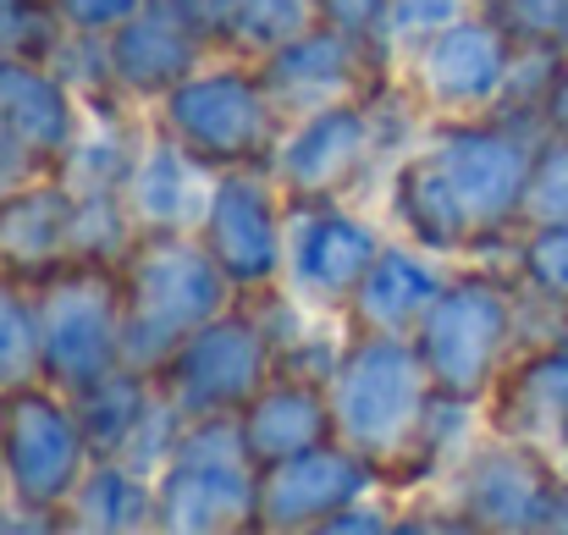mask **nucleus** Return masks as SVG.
<instances>
[{
	"label": "nucleus",
	"mask_w": 568,
	"mask_h": 535,
	"mask_svg": "<svg viewBox=\"0 0 568 535\" xmlns=\"http://www.w3.org/2000/svg\"><path fill=\"white\" fill-rule=\"evenodd\" d=\"M94 464V442L78 420L72 392L50 381L0 392V486L6 497L61 514Z\"/></svg>",
	"instance_id": "8"
},
{
	"label": "nucleus",
	"mask_w": 568,
	"mask_h": 535,
	"mask_svg": "<svg viewBox=\"0 0 568 535\" xmlns=\"http://www.w3.org/2000/svg\"><path fill=\"white\" fill-rule=\"evenodd\" d=\"M381 17H386V0H321V22H332L343 33H359L371 44L381 39Z\"/></svg>",
	"instance_id": "35"
},
{
	"label": "nucleus",
	"mask_w": 568,
	"mask_h": 535,
	"mask_svg": "<svg viewBox=\"0 0 568 535\" xmlns=\"http://www.w3.org/2000/svg\"><path fill=\"white\" fill-rule=\"evenodd\" d=\"M525 304L530 293L519 287V276L453 265V282L442 287V299L414 332V349L425 359L430 381L442 392L486 403L503 370L525 349Z\"/></svg>",
	"instance_id": "3"
},
{
	"label": "nucleus",
	"mask_w": 568,
	"mask_h": 535,
	"mask_svg": "<svg viewBox=\"0 0 568 535\" xmlns=\"http://www.w3.org/2000/svg\"><path fill=\"white\" fill-rule=\"evenodd\" d=\"M558 475H564V481H568V453H564V458H558Z\"/></svg>",
	"instance_id": "38"
},
{
	"label": "nucleus",
	"mask_w": 568,
	"mask_h": 535,
	"mask_svg": "<svg viewBox=\"0 0 568 535\" xmlns=\"http://www.w3.org/2000/svg\"><path fill=\"white\" fill-rule=\"evenodd\" d=\"M83 128L78 89L44 55H0V144L33 172H55Z\"/></svg>",
	"instance_id": "17"
},
{
	"label": "nucleus",
	"mask_w": 568,
	"mask_h": 535,
	"mask_svg": "<svg viewBox=\"0 0 568 535\" xmlns=\"http://www.w3.org/2000/svg\"><path fill=\"white\" fill-rule=\"evenodd\" d=\"M519 50L568 55V0H480Z\"/></svg>",
	"instance_id": "31"
},
{
	"label": "nucleus",
	"mask_w": 568,
	"mask_h": 535,
	"mask_svg": "<svg viewBox=\"0 0 568 535\" xmlns=\"http://www.w3.org/2000/svg\"><path fill=\"white\" fill-rule=\"evenodd\" d=\"M61 39V17L50 0H0V55H50Z\"/></svg>",
	"instance_id": "33"
},
{
	"label": "nucleus",
	"mask_w": 568,
	"mask_h": 535,
	"mask_svg": "<svg viewBox=\"0 0 568 535\" xmlns=\"http://www.w3.org/2000/svg\"><path fill=\"white\" fill-rule=\"evenodd\" d=\"M541 128H547V133H558V139H568V55L558 61V72H552V83H547Z\"/></svg>",
	"instance_id": "36"
},
{
	"label": "nucleus",
	"mask_w": 568,
	"mask_h": 535,
	"mask_svg": "<svg viewBox=\"0 0 568 535\" xmlns=\"http://www.w3.org/2000/svg\"><path fill=\"white\" fill-rule=\"evenodd\" d=\"M44 381L39 364V310H33V282L0 265V392Z\"/></svg>",
	"instance_id": "29"
},
{
	"label": "nucleus",
	"mask_w": 568,
	"mask_h": 535,
	"mask_svg": "<svg viewBox=\"0 0 568 535\" xmlns=\"http://www.w3.org/2000/svg\"><path fill=\"white\" fill-rule=\"evenodd\" d=\"M237 420H243V436H248V453H254L260 470L337 436L326 381H304V375H271L237 408Z\"/></svg>",
	"instance_id": "23"
},
{
	"label": "nucleus",
	"mask_w": 568,
	"mask_h": 535,
	"mask_svg": "<svg viewBox=\"0 0 568 535\" xmlns=\"http://www.w3.org/2000/svg\"><path fill=\"white\" fill-rule=\"evenodd\" d=\"M0 492H6V486H0Z\"/></svg>",
	"instance_id": "39"
},
{
	"label": "nucleus",
	"mask_w": 568,
	"mask_h": 535,
	"mask_svg": "<svg viewBox=\"0 0 568 535\" xmlns=\"http://www.w3.org/2000/svg\"><path fill=\"white\" fill-rule=\"evenodd\" d=\"M381 486H386V470L332 436L321 447H304L260 470V531H326L348 503L371 497Z\"/></svg>",
	"instance_id": "16"
},
{
	"label": "nucleus",
	"mask_w": 568,
	"mask_h": 535,
	"mask_svg": "<svg viewBox=\"0 0 568 535\" xmlns=\"http://www.w3.org/2000/svg\"><path fill=\"white\" fill-rule=\"evenodd\" d=\"M204 249L237 287V299H260L282 287L287 265V193L265 166H226L215 178L210 210L199 221Z\"/></svg>",
	"instance_id": "13"
},
{
	"label": "nucleus",
	"mask_w": 568,
	"mask_h": 535,
	"mask_svg": "<svg viewBox=\"0 0 568 535\" xmlns=\"http://www.w3.org/2000/svg\"><path fill=\"white\" fill-rule=\"evenodd\" d=\"M519 55L525 50L508 39V28L486 6H475L442 33H430L419 50H408L403 72L430 117H491L508 105Z\"/></svg>",
	"instance_id": "10"
},
{
	"label": "nucleus",
	"mask_w": 568,
	"mask_h": 535,
	"mask_svg": "<svg viewBox=\"0 0 568 535\" xmlns=\"http://www.w3.org/2000/svg\"><path fill=\"white\" fill-rule=\"evenodd\" d=\"M514 276L530 304L568 315V221H525L514 232Z\"/></svg>",
	"instance_id": "27"
},
{
	"label": "nucleus",
	"mask_w": 568,
	"mask_h": 535,
	"mask_svg": "<svg viewBox=\"0 0 568 535\" xmlns=\"http://www.w3.org/2000/svg\"><path fill=\"white\" fill-rule=\"evenodd\" d=\"M161 531L166 535H221L260 531V464L248 453L237 414H193L155 475Z\"/></svg>",
	"instance_id": "6"
},
{
	"label": "nucleus",
	"mask_w": 568,
	"mask_h": 535,
	"mask_svg": "<svg viewBox=\"0 0 568 535\" xmlns=\"http://www.w3.org/2000/svg\"><path fill=\"white\" fill-rule=\"evenodd\" d=\"M525 221H568V139L547 133L525 188Z\"/></svg>",
	"instance_id": "32"
},
{
	"label": "nucleus",
	"mask_w": 568,
	"mask_h": 535,
	"mask_svg": "<svg viewBox=\"0 0 568 535\" xmlns=\"http://www.w3.org/2000/svg\"><path fill=\"white\" fill-rule=\"evenodd\" d=\"M105 55H111V78L128 94V105H161L210 55V44L166 0H144L122 28L105 33Z\"/></svg>",
	"instance_id": "20"
},
{
	"label": "nucleus",
	"mask_w": 568,
	"mask_h": 535,
	"mask_svg": "<svg viewBox=\"0 0 568 535\" xmlns=\"http://www.w3.org/2000/svg\"><path fill=\"white\" fill-rule=\"evenodd\" d=\"M558 458L491 431V442H475L464 464L447 475L442 508L464 531H497V535H547L552 503H558Z\"/></svg>",
	"instance_id": "11"
},
{
	"label": "nucleus",
	"mask_w": 568,
	"mask_h": 535,
	"mask_svg": "<svg viewBox=\"0 0 568 535\" xmlns=\"http://www.w3.org/2000/svg\"><path fill=\"white\" fill-rule=\"evenodd\" d=\"M72 226L78 193L55 172H33L0 199V265L28 282L72 265Z\"/></svg>",
	"instance_id": "22"
},
{
	"label": "nucleus",
	"mask_w": 568,
	"mask_h": 535,
	"mask_svg": "<svg viewBox=\"0 0 568 535\" xmlns=\"http://www.w3.org/2000/svg\"><path fill=\"white\" fill-rule=\"evenodd\" d=\"M144 0H50V11L61 17V28H72V33H111V28H122L133 11H139Z\"/></svg>",
	"instance_id": "34"
},
{
	"label": "nucleus",
	"mask_w": 568,
	"mask_h": 535,
	"mask_svg": "<svg viewBox=\"0 0 568 535\" xmlns=\"http://www.w3.org/2000/svg\"><path fill=\"white\" fill-rule=\"evenodd\" d=\"M453 282V260L414 243V238H386L376 265L365 271L359 293L348 299V326L354 332H386V337H414L442 287Z\"/></svg>",
	"instance_id": "21"
},
{
	"label": "nucleus",
	"mask_w": 568,
	"mask_h": 535,
	"mask_svg": "<svg viewBox=\"0 0 568 535\" xmlns=\"http://www.w3.org/2000/svg\"><path fill=\"white\" fill-rule=\"evenodd\" d=\"M28 178H33V166H28V161L11 150V144H0V199H6L17 182H28Z\"/></svg>",
	"instance_id": "37"
},
{
	"label": "nucleus",
	"mask_w": 568,
	"mask_h": 535,
	"mask_svg": "<svg viewBox=\"0 0 568 535\" xmlns=\"http://www.w3.org/2000/svg\"><path fill=\"white\" fill-rule=\"evenodd\" d=\"M486 420V403L480 397H458V392H430L419 425H414V442L403 453V464L386 475V481H408V486H425V481H447L464 453L475 447V431Z\"/></svg>",
	"instance_id": "25"
},
{
	"label": "nucleus",
	"mask_w": 568,
	"mask_h": 535,
	"mask_svg": "<svg viewBox=\"0 0 568 535\" xmlns=\"http://www.w3.org/2000/svg\"><path fill=\"white\" fill-rule=\"evenodd\" d=\"M486 420H491V431L564 458L568 453V321L552 337L525 343L514 354V364L503 370V381L486 397Z\"/></svg>",
	"instance_id": "19"
},
{
	"label": "nucleus",
	"mask_w": 568,
	"mask_h": 535,
	"mask_svg": "<svg viewBox=\"0 0 568 535\" xmlns=\"http://www.w3.org/2000/svg\"><path fill=\"white\" fill-rule=\"evenodd\" d=\"M67 531L78 535H139L161 531V497L155 475L133 470L128 458H94L89 475L78 481L72 503L61 508Z\"/></svg>",
	"instance_id": "24"
},
{
	"label": "nucleus",
	"mask_w": 568,
	"mask_h": 535,
	"mask_svg": "<svg viewBox=\"0 0 568 535\" xmlns=\"http://www.w3.org/2000/svg\"><path fill=\"white\" fill-rule=\"evenodd\" d=\"M381 155V94L371 100H337L304 117H287L265 172L287 199H337L371 172Z\"/></svg>",
	"instance_id": "14"
},
{
	"label": "nucleus",
	"mask_w": 568,
	"mask_h": 535,
	"mask_svg": "<svg viewBox=\"0 0 568 535\" xmlns=\"http://www.w3.org/2000/svg\"><path fill=\"white\" fill-rule=\"evenodd\" d=\"M215 166L199 161L183 139H172L161 122L144 128L139 150H133V166L122 178V204L139 226V238L150 232H199L204 210H210V193H215Z\"/></svg>",
	"instance_id": "18"
},
{
	"label": "nucleus",
	"mask_w": 568,
	"mask_h": 535,
	"mask_svg": "<svg viewBox=\"0 0 568 535\" xmlns=\"http://www.w3.org/2000/svg\"><path fill=\"white\" fill-rule=\"evenodd\" d=\"M480 0H386V17H381V55L392 67L408 61V50H419L430 33H442L447 22H458L464 11H475Z\"/></svg>",
	"instance_id": "30"
},
{
	"label": "nucleus",
	"mask_w": 568,
	"mask_h": 535,
	"mask_svg": "<svg viewBox=\"0 0 568 535\" xmlns=\"http://www.w3.org/2000/svg\"><path fill=\"white\" fill-rule=\"evenodd\" d=\"M386 67L392 61L371 39L343 33L332 22H315L298 39H287L282 50L260 55V78H265L282 122L321 111V105H337V100H371L386 83Z\"/></svg>",
	"instance_id": "15"
},
{
	"label": "nucleus",
	"mask_w": 568,
	"mask_h": 535,
	"mask_svg": "<svg viewBox=\"0 0 568 535\" xmlns=\"http://www.w3.org/2000/svg\"><path fill=\"white\" fill-rule=\"evenodd\" d=\"M315 22H321V0H237L226 28H221V50L260 61Z\"/></svg>",
	"instance_id": "28"
},
{
	"label": "nucleus",
	"mask_w": 568,
	"mask_h": 535,
	"mask_svg": "<svg viewBox=\"0 0 568 535\" xmlns=\"http://www.w3.org/2000/svg\"><path fill=\"white\" fill-rule=\"evenodd\" d=\"M33 310H39V364L50 386L83 392L89 381L128 364V310L116 265L72 260L50 276H33Z\"/></svg>",
	"instance_id": "7"
},
{
	"label": "nucleus",
	"mask_w": 568,
	"mask_h": 535,
	"mask_svg": "<svg viewBox=\"0 0 568 535\" xmlns=\"http://www.w3.org/2000/svg\"><path fill=\"white\" fill-rule=\"evenodd\" d=\"M116 271L128 310V364L144 375H155L204 321L237 299L199 232H150Z\"/></svg>",
	"instance_id": "2"
},
{
	"label": "nucleus",
	"mask_w": 568,
	"mask_h": 535,
	"mask_svg": "<svg viewBox=\"0 0 568 535\" xmlns=\"http://www.w3.org/2000/svg\"><path fill=\"white\" fill-rule=\"evenodd\" d=\"M541 139L547 128L514 111L436 117V128L392 166V226L447 260L480 254L486 243H514Z\"/></svg>",
	"instance_id": "1"
},
{
	"label": "nucleus",
	"mask_w": 568,
	"mask_h": 535,
	"mask_svg": "<svg viewBox=\"0 0 568 535\" xmlns=\"http://www.w3.org/2000/svg\"><path fill=\"white\" fill-rule=\"evenodd\" d=\"M271 375H276V343L254 299H232L155 370L161 392L189 420L193 414H237Z\"/></svg>",
	"instance_id": "9"
},
{
	"label": "nucleus",
	"mask_w": 568,
	"mask_h": 535,
	"mask_svg": "<svg viewBox=\"0 0 568 535\" xmlns=\"http://www.w3.org/2000/svg\"><path fill=\"white\" fill-rule=\"evenodd\" d=\"M155 122L172 139H183L199 161H210L215 172L265 166V155L282 133V111L260 78V61L232 55V50H210L155 105Z\"/></svg>",
	"instance_id": "5"
},
{
	"label": "nucleus",
	"mask_w": 568,
	"mask_h": 535,
	"mask_svg": "<svg viewBox=\"0 0 568 535\" xmlns=\"http://www.w3.org/2000/svg\"><path fill=\"white\" fill-rule=\"evenodd\" d=\"M381 232L365 210L337 199H287V265H282V293L315 304V310H348L359 293L365 271L376 265Z\"/></svg>",
	"instance_id": "12"
},
{
	"label": "nucleus",
	"mask_w": 568,
	"mask_h": 535,
	"mask_svg": "<svg viewBox=\"0 0 568 535\" xmlns=\"http://www.w3.org/2000/svg\"><path fill=\"white\" fill-rule=\"evenodd\" d=\"M150 397H155V375H144L133 364H122V370L89 381L83 392H72L78 420H83V431L94 442V458H122V447L133 442Z\"/></svg>",
	"instance_id": "26"
},
{
	"label": "nucleus",
	"mask_w": 568,
	"mask_h": 535,
	"mask_svg": "<svg viewBox=\"0 0 568 535\" xmlns=\"http://www.w3.org/2000/svg\"><path fill=\"white\" fill-rule=\"evenodd\" d=\"M430 392H436V381L414 349V337L354 332L326 381L337 442H348L354 453H365L371 464L392 475L414 442V425H419Z\"/></svg>",
	"instance_id": "4"
}]
</instances>
